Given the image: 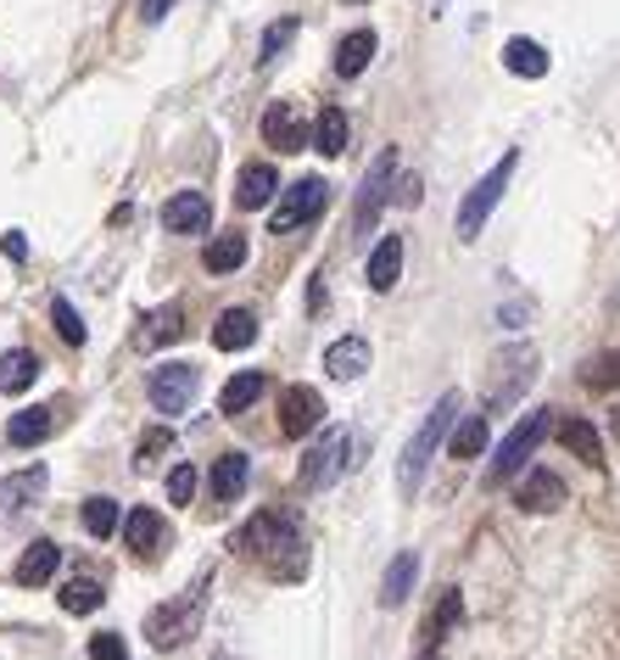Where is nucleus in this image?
Listing matches in <instances>:
<instances>
[{
	"label": "nucleus",
	"mask_w": 620,
	"mask_h": 660,
	"mask_svg": "<svg viewBox=\"0 0 620 660\" xmlns=\"http://www.w3.org/2000/svg\"><path fill=\"white\" fill-rule=\"evenodd\" d=\"M263 140H269L275 151H308L313 146V135H308V124H302V113L291 102H275L269 113H263Z\"/></svg>",
	"instance_id": "nucleus-11"
},
{
	"label": "nucleus",
	"mask_w": 620,
	"mask_h": 660,
	"mask_svg": "<svg viewBox=\"0 0 620 660\" xmlns=\"http://www.w3.org/2000/svg\"><path fill=\"white\" fill-rule=\"evenodd\" d=\"M346 465H352V432H346V426H324V437L302 454L297 487H302V492H324V487L341 481Z\"/></svg>",
	"instance_id": "nucleus-4"
},
{
	"label": "nucleus",
	"mask_w": 620,
	"mask_h": 660,
	"mask_svg": "<svg viewBox=\"0 0 620 660\" xmlns=\"http://www.w3.org/2000/svg\"><path fill=\"white\" fill-rule=\"evenodd\" d=\"M51 432H56V408H51V403H34V408H18V415H12L7 443H12V448H40Z\"/></svg>",
	"instance_id": "nucleus-17"
},
{
	"label": "nucleus",
	"mask_w": 620,
	"mask_h": 660,
	"mask_svg": "<svg viewBox=\"0 0 620 660\" xmlns=\"http://www.w3.org/2000/svg\"><path fill=\"white\" fill-rule=\"evenodd\" d=\"M464 621V599H459V588H448V594H441V605L425 616V654H436L441 649V638H448V627H459Z\"/></svg>",
	"instance_id": "nucleus-24"
},
{
	"label": "nucleus",
	"mask_w": 620,
	"mask_h": 660,
	"mask_svg": "<svg viewBox=\"0 0 620 660\" xmlns=\"http://www.w3.org/2000/svg\"><path fill=\"white\" fill-rule=\"evenodd\" d=\"M275 191H280V174L269 169V162H246L240 180H235V202L240 207H269Z\"/></svg>",
	"instance_id": "nucleus-20"
},
{
	"label": "nucleus",
	"mask_w": 620,
	"mask_h": 660,
	"mask_svg": "<svg viewBox=\"0 0 620 660\" xmlns=\"http://www.w3.org/2000/svg\"><path fill=\"white\" fill-rule=\"evenodd\" d=\"M168 448H173V432H168V426L146 432V437H140V448H135V470H151V465H157Z\"/></svg>",
	"instance_id": "nucleus-38"
},
{
	"label": "nucleus",
	"mask_w": 620,
	"mask_h": 660,
	"mask_svg": "<svg viewBox=\"0 0 620 660\" xmlns=\"http://www.w3.org/2000/svg\"><path fill=\"white\" fill-rule=\"evenodd\" d=\"M196 386H202V370L196 364H157L151 370V403H157V415H185L191 408V397H196Z\"/></svg>",
	"instance_id": "nucleus-8"
},
{
	"label": "nucleus",
	"mask_w": 620,
	"mask_h": 660,
	"mask_svg": "<svg viewBox=\"0 0 620 660\" xmlns=\"http://www.w3.org/2000/svg\"><path fill=\"white\" fill-rule=\"evenodd\" d=\"M162 224H168L173 235H202V230L213 224V202H207L202 191H180V196L162 202Z\"/></svg>",
	"instance_id": "nucleus-12"
},
{
	"label": "nucleus",
	"mask_w": 620,
	"mask_h": 660,
	"mask_svg": "<svg viewBox=\"0 0 620 660\" xmlns=\"http://www.w3.org/2000/svg\"><path fill=\"white\" fill-rule=\"evenodd\" d=\"M0 253H7L12 264H23V258H29V241H23V230H7V235H0Z\"/></svg>",
	"instance_id": "nucleus-42"
},
{
	"label": "nucleus",
	"mask_w": 620,
	"mask_h": 660,
	"mask_svg": "<svg viewBox=\"0 0 620 660\" xmlns=\"http://www.w3.org/2000/svg\"><path fill=\"white\" fill-rule=\"evenodd\" d=\"M487 443H492L487 415H464V421L453 426V459H475V454H487Z\"/></svg>",
	"instance_id": "nucleus-35"
},
{
	"label": "nucleus",
	"mask_w": 620,
	"mask_h": 660,
	"mask_svg": "<svg viewBox=\"0 0 620 660\" xmlns=\"http://www.w3.org/2000/svg\"><path fill=\"white\" fill-rule=\"evenodd\" d=\"M503 67L520 78H543L548 73V51L537 40H503Z\"/></svg>",
	"instance_id": "nucleus-31"
},
{
	"label": "nucleus",
	"mask_w": 620,
	"mask_h": 660,
	"mask_svg": "<svg viewBox=\"0 0 620 660\" xmlns=\"http://www.w3.org/2000/svg\"><path fill=\"white\" fill-rule=\"evenodd\" d=\"M191 499H196V470H191V465H180V470L168 476V504L191 510Z\"/></svg>",
	"instance_id": "nucleus-40"
},
{
	"label": "nucleus",
	"mask_w": 620,
	"mask_h": 660,
	"mask_svg": "<svg viewBox=\"0 0 620 660\" xmlns=\"http://www.w3.org/2000/svg\"><path fill=\"white\" fill-rule=\"evenodd\" d=\"M313 151H324V157H341V151H346V113H341V107H324V113H319V124H313Z\"/></svg>",
	"instance_id": "nucleus-34"
},
{
	"label": "nucleus",
	"mask_w": 620,
	"mask_h": 660,
	"mask_svg": "<svg viewBox=\"0 0 620 660\" xmlns=\"http://www.w3.org/2000/svg\"><path fill=\"white\" fill-rule=\"evenodd\" d=\"M403 275V235H381L370 253V291H392Z\"/></svg>",
	"instance_id": "nucleus-22"
},
{
	"label": "nucleus",
	"mask_w": 620,
	"mask_h": 660,
	"mask_svg": "<svg viewBox=\"0 0 620 660\" xmlns=\"http://www.w3.org/2000/svg\"><path fill=\"white\" fill-rule=\"evenodd\" d=\"M45 481H51V470H45V465H29V470H18V476L0 481V521L18 515V510H29V504H40Z\"/></svg>",
	"instance_id": "nucleus-14"
},
{
	"label": "nucleus",
	"mask_w": 620,
	"mask_h": 660,
	"mask_svg": "<svg viewBox=\"0 0 620 660\" xmlns=\"http://www.w3.org/2000/svg\"><path fill=\"white\" fill-rule=\"evenodd\" d=\"M56 565H62V549L51 543V537H34L29 549H23V560H18V588H45L51 576H56Z\"/></svg>",
	"instance_id": "nucleus-16"
},
{
	"label": "nucleus",
	"mask_w": 620,
	"mask_h": 660,
	"mask_svg": "<svg viewBox=\"0 0 620 660\" xmlns=\"http://www.w3.org/2000/svg\"><path fill=\"white\" fill-rule=\"evenodd\" d=\"M252 342H257V313H252V308H224L218 324H213V348L240 353V348H252Z\"/></svg>",
	"instance_id": "nucleus-19"
},
{
	"label": "nucleus",
	"mask_w": 620,
	"mask_h": 660,
	"mask_svg": "<svg viewBox=\"0 0 620 660\" xmlns=\"http://www.w3.org/2000/svg\"><path fill=\"white\" fill-rule=\"evenodd\" d=\"M202 264H207V275H235V269L246 264V235H240V230L213 235V241H207V253H202Z\"/></svg>",
	"instance_id": "nucleus-28"
},
{
	"label": "nucleus",
	"mask_w": 620,
	"mask_h": 660,
	"mask_svg": "<svg viewBox=\"0 0 620 660\" xmlns=\"http://www.w3.org/2000/svg\"><path fill=\"white\" fill-rule=\"evenodd\" d=\"M185 337V308L180 302H162L157 313L140 319V348H168V342H180Z\"/></svg>",
	"instance_id": "nucleus-21"
},
{
	"label": "nucleus",
	"mask_w": 620,
	"mask_h": 660,
	"mask_svg": "<svg viewBox=\"0 0 620 660\" xmlns=\"http://www.w3.org/2000/svg\"><path fill=\"white\" fill-rule=\"evenodd\" d=\"M346 7H364V0H346Z\"/></svg>",
	"instance_id": "nucleus-44"
},
{
	"label": "nucleus",
	"mask_w": 620,
	"mask_h": 660,
	"mask_svg": "<svg viewBox=\"0 0 620 660\" xmlns=\"http://www.w3.org/2000/svg\"><path fill=\"white\" fill-rule=\"evenodd\" d=\"M51 324L62 330V342H67V348H84V319L73 313L67 297H51Z\"/></svg>",
	"instance_id": "nucleus-36"
},
{
	"label": "nucleus",
	"mask_w": 620,
	"mask_h": 660,
	"mask_svg": "<svg viewBox=\"0 0 620 660\" xmlns=\"http://www.w3.org/2000/svg\"><path fill=\"white\" fill-rule=\"evenodd\" d=\"M514 162H520V157H514V151H503V162H498V169H492V174H487V180H481V185H475V191L459 202V241H475V235H481L487 213H492V207L503 202V191H509Z\"/></svg>",
	"instance_id": "nucleus-7"
},
{
	"label": "nucleus",
	"mask_w": 620,
	"mask_h": 660,
	"mask_svg": "<svg viewBox=\"0 0 620 660\" xmlns=\"http://www.w3.org/2000/svg\"><path fill=\"white\" fill-rule=\"evenodd\" d=\"M40 381V359L29 348H12V353H0V392H29Z\"/></svg>",
	"instance_id": "nucleus-29"
},
{
	"label": "nucleus",
	"mask_w": 620,
	"mask_h": 660,
	"mask_svg": "<svg viewBox=\"0 0 620 660\" xmlns=\"http://www.w3.org/2000/svg\"><path fill=\"white\" fill-rule=\"evenodd\" d=\"M414 576H419V560H414V554H397V560H392V571H386V583H381V605H386V610L408 605Z\"/></svg>",
	"instance_id": "nucleus-32"
},
{
	"label": "nucleus",
	"mask_w": 620,
	"mask_h": 660,
	"mask_svg": "<svg viewBox=\"0 0 620 660\" xmlns=\"http://www.w3.org/2000/svg\"><path fill=\"white\" fill-rule=\"evenodd\" d=\"M514 504L531 510V515H543V510H559L565 504V481L554 470H525L520 487H514Z\"/></svg>",
	"instance_id": "nucleus-13"
},
{
	"label": "nucleus",
	"mask_w": 620,
	"mask_h": 660,
	"mask_svg": "<svg viewBox=\"0 0 620 660\" xmlns=\"http://www.w3.org/2000/svg\"><path fill=\"white\" fill-rule=\"evenodd\" d=\"M240 554H257V560H269V571L280 576V583H302V571H308V543H302V526L280 510H263L240 526L235 537Z\"/></svg>",
	"instance_id": "nucleus-1"
},
{
	"label": "nucleus",
	"mask_w": 620,
	"mask_h": 660,
	"mask_svg": "<svg viewBox=\"0 0 620 660\" xmlns=\"http://www.w3.org/2000/svg\"><path fill=\"white\" fill-rule=\"evenodd\" d=\"M56 599H62V610H67V616H90V610H101V599H107V594H101L96 576H73V583H67Z\"/></svg>",
	"instance_id": "nucleus-33"
},
{
	"label": "nucleus",
	"mask_w": 620,
	"mask_h": 660,
	"mask_svg": "<svg viewBox=\"0 0 620 660\" xmlns=\"http://www.w3.org/2000/svg\"><path fill=\"white\" fill-rule=\"evenodd\" d=\"M168 7H173V0H140V18H146V23H162Z\"/></svg>",
	"instance_id": "nucleus-43"
},
{
	"label": "nucleus",
	"mask_w": 620,
	"mask_h": 660,
	"mask_svg": "<svg viewBox=\"0 0 620 660\" xmlns=\"http://www.w3.org/2000/svg\"><path fill=\"white\" fill-rule=\"evenodd\" d=\"M90 660H129V649H124L118 632H96L90 638Z\"/></svg>",
	"instance_id": "nucleus-41"
},
{
	"label": "nucleus",
	"mask_w": 620,
	"mask_h": 660,
	"mask_svg": "<svg viewBox=\"0 0 620 660\" xmlns=\"http://www.w3.org/2000/svg\"><path fill=\"white\" fill-rule=\"evenodd\" d=\"M263 392H269V375H263V370H240V375L218 392V408H224V415H246Z\"/></svg>",
	"instance_id": "nucleus-25"
},
{
	"label": "nucleus",
	"mask_w": 620,
	"mask_h": 660,
	"mask_svg": "<svg viewBox=\"0 0 620 660\" xmlns=\"http://www.w3.org/2000/svg\"><path fill=\"white\" fill-rule=\"evenodd\" d=\"M246 481H252V459H246V454H224V459L213 465V499H218V504H235L240 492H246Z\"/></svg>",
	"instance_id": "nucleus-23"
},
{
	"label": "nucleus",
	"mask_w": 620,
	"mask_h": 660,
	"mask_svg": "<svg viewBox=\"0 0 620 660\" xmlns=\"http://www.w3.org/2000/svg\"><path fill=\"white\" fill-rule=\"evenodd\" d=\"M364 370H370V342H364V337H341V342L324 348V375H335V381H359Z\"/></svg>",
	"instance_id": "nucleus-18"
},
{
	"label": "nucleus",
	"mask_w": 620,
	"mask_h": 660,
	"mask_svg": "<svg viewBox=\"0 0 620 660\" xmlns=\"http://www.w3.org/2000/svg\"><path fill=\"white\" fill-rule=\"evenodd\" d=\"M548 415H554V408H531V415H525V421L503 437V448H498V459H492L487 481H509V476H520V470H525V459L537 454V443H543V437H548V426H554Z\"/></svg>",
	"instance_id": "nucleus-5"
},
{
	"label": "nucleus",
	"mask_w": 620,
	"mask_h": 660,
	"mask_svg": "<svg viewBox=\"0 0 620 660\" xmlns=\"http://www.w3.org/2000/svg\"><path fill=\"white\" fill-rule=\"evenodd\" d=\"M324 202H330V185H324L319 174H308V180H297L291 191H280V202H275V213H269V230H275V235H291V230H302L308 219H319Z\"/></svg>",
	"instance_id": "nucleus-6"
},
{
	"label": "nucleus",
	"mask_w": 620,
	"mask_h": 660,
	"mask_svg": "<svg viewBox=\"0 0 620 660\" xmlns=\"http://www.w3.org/2000/svg\"><path fill=\"white\" fill-rule=\"evenodd\" d=\"M370 62H375V34H370V29H352V34L335 45V73H341V78H359Z\"/></svg>",
	"instance_id": "nucleus-27"
},
{
	"label": "nucleus",
	"mask_w": 620,
	"mask_h": 660,
	"mask_svg": "<svg viewBox=\"0 0 620 660\" xmlns=\"http://www.w3.org/2000/svg\"><path fill=\"white\" fill-rule=\"evenodd\" d=\"M297 40V18H280V23H269V29H263V62H275L286 45Z\"/></svg>",
	"instance_id": "nucleus-39"
},
{
	"label": "nucleus",
	"mask_w": 620,
	"mask_h": 660,
	"mask_svg": "<svg viewBox=\"0 0 620 660\" xmlns=\"http://www.w3.org/2000/svg\"><path fill=\"white\" fill-rule=\"evenodd\" d=\"M554 437L576 454V459H587V465H603V443H598V432L587 426V421H576V415H565V421H554Z\"/></svg>",
	"instance_id": "nucleus-26"
},
{
	"label": "nucleus",
	"mask_w": 620,
	"mask_h": 660,
	"mask_svg": "<svg viewBox=\"0 0 620 660\" xmlns=\"http://www.w3.org/2000/svg\"><path fill=\"white\" fill-rule=\"evenodd\" d=\"M459 421V392H448L430 415L419 421V432L408 437V448H403V465H397V487H403V499H414V487L425 481V465H430V454H436V443L448 437V426Z\"/></svg>",
	"instance_id": "nucleus-3"
},
{
	"label": "nucleus",
	"mask_w": 620,
	"mask_h": 660,
	"mask_svg": "<svg viewBox=\"0 0 620 660\" xmlns=\"http://www.w3.org/2000/svg\"><path fill=\"white\" fill-rule=\"evenodd\" d=\"M78 521H84V532H90V537H113V532H124V510H118V499H107V492L84 499Z\"/></svg>",
	"instance_id": "nucleus-30"
},
{
	"label": "nucleus",
	"mask_w": 620,
	"mask_h": 660,
	"mask_svg": "<svg viewBox=\"0 0 620 660\" xmlns=\"http://www.w3.org/2000/svg\"><path fill=\"white\" fill-rule=\"evenodd\" d=\"M124 543H129L140 560H157V554L168 549V521H162L157 510H135V515H124Z\"/></svg>",
	"instance_id": "nucleus-15"
},
{
	"label": "nucleus",
	"mask_w": 620,
	"mask_h": 660,
	"mask_svg": "<svg viewBox=\"0 0 620 660\" xmlns=\"http://www.w3.org/2000/svg\"><path fill=\"white\" fill-rule=\"evenodd\" d=\"M207 588H213V571H202L196 576V588H185V594H173L168 605H157V610H146V638H151V649H180L196 627H202V610H207Z\"/></svg>",
	"instance_id": "nucleus-2"
},
{
	"label": "nucleus",
	"mask_w": 620,
	"mask_h": 660,
	"mask_svg": "<svg viewBox=\"0 0 620 660\" xmlns=\"http://www.w3.org/2000/svg\"><path fill=\"white\" fill-rule=\"evenodd\" d=\"M392 191H397V151L386 146V151L375 157V169L364 174V185H359V207H352V224L370 230V224H375V213L392 202Z\"/></svg>",
	"instance_id": "nucleus-9"
},
{
	"label": "nucleus",
	"mask_w": 620,
	"mask_h": 660,
	"mask_svg": "<svg viewBox=\"0 0 620 660\" xmlns=\"http://www.w3.org/2000/svg\"><path fill=\"white\" fill-rule=\"evenodd\" d=\"M324 421V397L313 386H286L280 392V437H308Z\"/></svg>",
	"instance_id": "nucleus-10"
},
{
	"label": "nucleus",
	"mask_w": 620,
	"mask_h": 660,
	"mask_svg": "<svg viewBox=\"0 0 620 660\" xmlns=\"http://www.w3.org/2000/svg\"><path fill=\"white\" fill-rule=\"evenodd\" d=\"M581 381H587V386H603V392H614V386H620V348H614V353H598V359L581 370Z\"/></svg>",
	"instance_id": "nucleus-37"
},
{
	"label": "nucleus",
	"mask_w": 620,
	"mask_h": 660,
	"mask_svg": "<svg viewBox=\"0 0 620 660\" xmlns=\"http://www.w3.org/2000/svg\"><path fill=\"white\" fill-rule=\"evenodd\" d=\"M218 660H229V654H218Z\"/></svg>",
	"instance_id": "nucleus-45"
}]
</instances>
